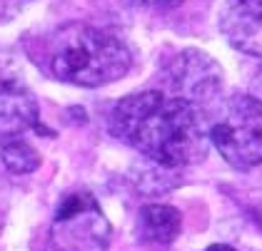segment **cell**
Instances as JSON below:
<instances>
[{"label":"cell","instance_id":"6da1fadb","mask_svg":"<svg viewBox=\"0 0 262 251\" xmlns=\"http://www.w3.org/2000/svg\"><path fill=\"white\" fill-rule=\"evenodd\" d=\"M110 127L133 149L162 167H190L210 152V117L200 105L147 90L120 99Z\"/></svg>","mask_w":262,"mask_h":251},{"label":"cell","instance_id":"7a4b0ae2","mask_svg":"<svg viewBox=\"0 0 262 251\" xmlns=\"http://www.w3.org/2000/svg\"><path fill=\"white\" fill-rule=\"evenodd\" d=\"M133 65V53L118 35L70 22L53 33L48 47V70L53 78L78 85L100 87L120 80Z\"/></svg>","mask_w":262,"mask_h":251},{"label":"cell","instance_id":"3957f363","mask_svg":"<svg viewBox=\"0 0 262 251\" xmlns=\"http://www.w3.org/2000/svg\"><path fill=\"white\" fill-rule=\"evenodd\" d=\"M210 142L235 169L262 164V102L252 95L227 97L210 119Z\"/></svg>","mask_w":262,"mask_h":251},{"label":"cell","instance_id":"277c9868","mask_svg":"<svg viewBox=\"0 0 262 251\" xmlns=\"http://www.w3.org/2000/svg\"><path fill=\"white\" fill-rule=\"evenodd\" d=\"M113 227L95 196L88 192L68 194L53 214L42 251H107Z\"/></svg>","mask_w":262,"mask_h":251},{"label":"cell","instance_id":"5b68a950","mask_svg":"<svg viewBox=\"0 0 262 251\" xmlns=\"http://www.w3.org/2000/svg\"><path fill=\"white\" fill-rule=\"evenodd\" d=\"M167 85L172 95L185 97L195 105H205L220 92L222 70L215 60L200 50H185L167 67Z\"/></svg>","mask_w":262,"mask_h":251},{"label":"cell","instance_id":"8992f818","mask_svg":"<svg viewBox=\"0 0 262 251\" xmlns=\"http://www.w3.org/2000/svg\"><path fill=\"white\" fill-rule=\"evenodd\" d=\"M222 33L240 53L262 58V0H227Z\"/></svg>","mask_w":262,"mask_h":251},{"label":"cell","instance_id":"52a82bcc","mask_svg":"<svg viewBox=\"0 0 262 251\" xmlns=\"http://www.w3.org/2000/svg\"><path fill=\"white\" fill-rule=\"evenodd\" d=\"M38 102L33 92L18 80L0 78V137L20 135L35 127Z\"/></svg>","mask_w":262,"mask_h":251},{"label":"cell","instance_id":"ba28073f","mask_svg":"<svg viewBox=\"0 0 262 251\" xmlns=\"http://www.w3.org/2000/svg\"><path fill=\"white\" fill-rule=\"evenodd\" d=\"M182 216L178 209L165 204H150L142 207L138 216V232L150 244H172L180 234Z\"/></svg>","mask_w":262,"mask_h":251},{"label":"cell","instance_id":"9c48e42d","mask_svg":"<svg viewBox=\"0 0 262 251\" xmlns=\"http://www.w3.org/2000/svg\"><path fill=\"white\" fill-rule=\"evenodd\" d=\"M0 157H3V164L8 167V172H13V174H30L40 167L38 152L18 135L3 137V142H0Z\"/></svg>","mask_w":262,"mask_h":251},{"label":"cell","instance_id":"30bf717a","mask_svg":"<svg viewBox=\"0 0 262 251\" xmlns=\"http://www.w3.org/2000/svg\"><path fill=\"white\" fill-rule=\"evenodd\" d=\"M138 5H145V8H158V10H170L175 5H180L182 0H135Z\"/></svg>","mask_w":262,"mask_h":251},{"label":"cell","instance_id":"8fae6325","mask_svg":"<svg viewBox=\"0 0 262 251\" xmlns=\"http://www.w3.org/2000/svg\"><path fill=\"white\" fill-rule=\"evenodd\" d=\"M207 251H235L232 246H225V244H215V246H210Z\"/></svg>","mask_w":262,"mask_h":251}]
</instances>
